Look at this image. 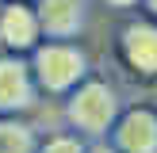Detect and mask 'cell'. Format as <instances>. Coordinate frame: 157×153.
I'll list each match as a JSON object with an SVG mask.
<instances>
[{"mask_svg": "<svg viewBox=\"0 0 157 153\" xmlns=\"http://www.w3.org/2000/svg\"><path fill=\"white\" fill-rule=\"evenodd\" d=\"M119 134H123V149H130V153H153L157 149V122L150 115H130Z\"/></svg>", "mask_w": 157, "mask_h": 153, "instance_id": "1", "label": "cell"}]
</instances>
